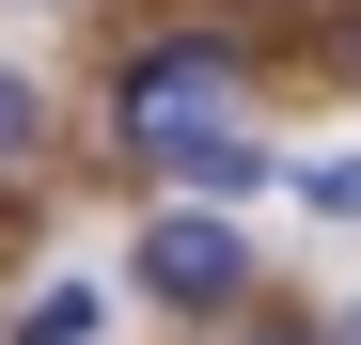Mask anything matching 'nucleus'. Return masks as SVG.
<instances>
[{
	"label": "nucleus",
	"mask_w": 361,
	"mask_h": 345,
	"mask_svg": "<svg viewBox=\"0 0 361 345\" xmlns=\"http://www.w3.org/2000/svg\"><path fill=\"white\" fill-rule=\"evenodd\" d=\"M204 142H235V47L173 32V47H142V63H126V157L189 172Z\"/></svg>",
	"instance_id": "f257e3e1"
},
{
	"label": "nucleus",
	"mask_w": 361,
	"mask_h": 345,
	"mask_svg": "<svg viewBox=\"0 0 361 345\" xmlns=\"http://www.w3.org/2000/svg\"><path fill=\"white\" fill-rule=\"evenodd\" d=\"M142 282H157L173 314H235V299H252V251H235V220H204V204H173L157 236H142Z\"/></svg>",
	"instance_id": "f03ea898"
},
{
	"label": "nucleus",
	"mask_w": 361,
	"mask_h": 345,
	"mask_svg": "<svg viewBox=\"0 0 361 345\" xmlns=\"http://www.w3.org/2000/svg\"><path fill=\"white\" fill-rule=\"evenodd\" d=\"M16 345H94V282H47V299L16 314Z\"/></svg>",
	"instance_id": "7ed1b4c3"
},
{
	"label": "nucleus",
	"mask_w": 361,
	"mask_h": 345,
	"mask_svg": "<svg viewBox=\"0 0 361 345\" xmlns=\"http://www.w3.org/2000/svg\"><path fill=\"white\" fill-rule=\"evenodd\" d=\"M298 204H314V220H361V157H298Z\"/></svg>",
	"instance_id": "20e7f679"
},
{
	"label": "nucleus",
	"mask_w": 361,
	"mask_h": 345,
	"mask_svg": "<svg viewBox=\"0 0 361 345\" xmlns=\"http://www.w3.org/2000/svg\"><path fill=\"white\" fill-rule=\"evenodd\" d=\"M0 157H32V79H0Z\"/></svg>",
	"instance_id": "39448f33"
},
{
	"label": "nucleus",
	"mask_w": 361,
	"mask_h": 345,
	"mask_svg": "<svg viewBox=\"0 0 361 345\" xmlns=\"http://www.w3.org/2000/svg\"><path fill=\"white\" fill-rule=\"evenodd\" d=\"M252 345H330V330H252Z\"/></svg>",
	"instance_id": "423d86ee"
},
{
	"label": "nucleus",
	"mask_w": 361,
	"mask_h": 345,
	"mask_svg": "<svg viewBox=\"0 0 361 345\" xmlns=\"http://www.w3.org/2000/svg\"><path fill=\"white\" fill-rule=\"evenodd\" d=\"M330 345H361V299H345V314H330Z\"/></svg>",
	"instance_id": "0eeeda50"
},
{
	"label": "nucleus",
	"mask_w": 361,
	"mask_h": 345,
	"mask_svg": "<svg viewBox=\"0 0 361 345\" xmlns=\"http://www.w3.org/2000/svg\"><path fill=\"white\" fill-rule=\"evenodd\" d=\"M345 79H361V32H345Z\"/></svg>",
	"instance_id": "6e6552de"
}]
</instances>
